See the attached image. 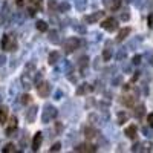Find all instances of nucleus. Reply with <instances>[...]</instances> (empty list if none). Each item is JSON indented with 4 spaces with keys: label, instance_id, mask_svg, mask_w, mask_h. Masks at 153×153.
<instances>
[{
    "label": "nucleus",
    "instance_id": "2",
    "mask_svg": "<svg viewBox=\"0 0 153 153\" xmlns=\"http://www.w3.org/2000/svg\"><path fill=\"white\" fill-rule=\"evenodd\" d=\"M78 45H80L78 38H69V40L65 43V52H66V54L74 52V51H75L76 48H78Z\"/></svg>",
    "mask_w": 153,
    "mask_h": 153
},
{
    "label": "nucleus",
    "instance_id": "12",
    "mask_svg": "<svg viewBox=\"0 0 153 153\" xmlns=\"http://www.w3.org/2000/svg\"><path fill=\"white\" fill-rule=\"evenodd\" d=\"M16 127H17V118H16V117H12V118H11V121H9L8 129H6V135H11L12 132L16 130Z\"/></svg>",
    "mask_w": 153,
    "mask_h": 153
},
{
    "label": "nucleus",
    "instance_id": "21",
    "mask_svg": "<svg viewBox=\"0 0 153 153\" xmlns=\"http://www.w3.org/2000/svg\"><path fill=\"white\" fill-rule=\"evenodd\" d=\"M110 57H112V51H110L109 48H106V49H104V52H103V58H104L106 61H109Z\"/></svg>",
    "mask_w": 153,
    "mask_h": 153
},
{
    "label": "nucleus",
    "instance_id": "19",
    "mask_svg": "<svg viewBox=\"0 0 153 153\" xmlns=\"http://www.w3.org/2000/svg\"><path fill=\"white\" fill-rule=\"evenodd\" d=\"M2 152H5V153H9V152H16V146H14V144H6V146L2 149Z\"/></svg>",
    "mask_w": 153,
    "mask_h": 153
},
{
    "label": "nucleus",
    "instance_id": "5",
    "mask_svg": "<svg viewBox=\"0 0 153 153\" xmlns=\"http://www.w3.org/2000/svg\"><path fill=\"white\" fill-rule=\"evenodd\" d=\"M98 150L97 146L94 144H80L78 147H75V152H89V153H95Z\"/></svg>",
    "mask_w": 153,
    "mask_h": 153
},
{
    "label": "nucleus",
    "instance_id": "26",
    "mask_svg": "<svg viewBox=\"0 0 153 153\" xmlns=\"http://www.w3.org/2000/svg\"><path fill=\"white\" fill-rule=\"evenodd\" d=\"M132 61L135 63V65H139V63H141V55H135Z\"/></svg>",
    "mask_w": 153,
    "mask_h": 153
},
{
    "label": "nucleus",
    "instance_id": "13",
    "mask_svg": "<svg viewBox=\"0 0 153 153\" xmlns=\"http://www.w3.org/2000/svg\"><path fill=\"white\" fill-rule=\"evenodd\" d=\"M121 103L126 104V106H129V107H132L136 103V98H133V97H123L121 98Z\"/></svg>",
    "mask_w": 153,
    "mask_h": 153
},
{
    "label": "nucleus",
    "instance_id": "9",
    "mask_svg": "<svg viewBox=\"0 0 153 153\" xmlns=\"http://www.w3.org/2000/svg\"><path fill=\"white\" fill-rule=\"evenodd\" d=\"M55 117H57V110H55L54 107H48L46 112H45V115H43V121L46 123L48 118H49V120H54Z\"/></svg>",
    "mask_w": 153,
    "mask_h": 153
},
{
    "label": "nucleus",
    "instance_id": "14",
    "mask_svg": "<svg viewBox=\"0 0 153 153\" xmlns=\"http://www.w3.org/2000/svg\"><path fill=\"white\" fill-rule=\"evenodd\" d=\"M8 120V107H0V124H5Z\"/></svg>",
    "mask_w": 153,
    "mask_h": 153
},
{
    "label": "nucleus",
    "instance_id": "28",
    "mask_svg": "<svg viewBox=\"0 0 153 153\" xmlns=\"http://www.w3.org/2000/svg\"><path fill=\"white\" fill-rule=\"evenodd\" d=\"M16 3H17V6H20V8H22V6H25V0H17Z\"/></svg>",
    "mask_w": 153,
    "mask_h": 153
},
{
    "label": "nucleus",
    "instance_id": "24",
    "mask_svg": "<svg viewBox=\"0 0 153 153\" xmlns=\"http://www.w3.org/2000/svg\"><path fill=\"white\" fill-rule=\"evenodd\" d=\"M20 101H22V104H28L29 101H31V97H29V95H23Z\"/></svg>",
    "mask_w": 153,
    "mask_h": 153
},
{
    "label": "nucleus",
    "instance_id": "15",
    "mask_svg": "<svg viewBox=\"0 0 153 153\" xmlns=\"http://www.w3.org/2000/svg\"><path fill=\"white\" fill-rule=\"evenodd\" d=\"M121 3H123V0H112V3H109L110 11H118L121 8Z\"/></svg>",
    "mask_w": 153,
    "mask_h": 153
},
{
    "label": "nucleus",
    "instance_id": "1",
    "mask_svg": "<svg viewBox=\"0 0 153 153\" xmlns=\"http://www.w3.org/2000/svg\"><path fill=\"white\" fill-rule=\"evenodd\" d=\"M2 48L5 49V51H16V48H17V43L12 40V38L9 37V35H5L3 38H2Z\"/></svg>",
    "mask_w": 153,
    "mask_h": 153
},
{
    "label": "nucleus",
    "instance_id": "3",
    "mask_svg": "<svg viewBox=\"0 0 153 153\" xmlns=\"http://www.w3.org/2000/svg\"><path fill=\"white\" fill-rule=\"evenodd\" d=\"M37 92H38V95L40 97H48L49 95V92H51V86H49V83H46V81H42L40 84H37Z\"/></svg>",
    "mask_w": 153,
    "mask_h": 153
},
{
    "label": "nucleus",
    "instance_id": "6",
    "mask_svg": "<svg viewBox=\"0 0 153 153\" xmlns=\"http://www.w3.org/2000/svg\"><path fill=\"white\" fill-rule=\"evenodd\" d=\"M42 139H43L42 133H40V132H37L35 136H34V139H32V150H34V152H37L38 149H40V146H42Z\"/></svg>",
    "mask_w": 153,
    "mask_h": 153
},
{
    "label": "nucleus",
    "instance_id": "17",
    "mask_svg": "<svg viewBox=\"0 0 153 153\" xmlns=\"http://www.w3.org/2000/svg\"><path fill=\"white\" fill-rule=\"evenodd\" d=\"M103 14H104V12H101V11H98V12H95L94 16H89V17H87L86 20H87V22H91V23H92V22H97L98 19H101V17H103Z\"/></svg>",
    "mask_w": 153,
    "mask_h": 153
},
{
    "label": "nucleus",
    "instance_id": "25",
    "mask_svg": "<svg viewBox=\"0 0 153 153\" xmlns=\"http://www.w3.org/2000/svg\"><path fill=\"white\" fill-rule=\"evenodd\" d=\"M61 150V144L60 143H57V144H54L52 147H51V152H60Z\"/></svg>",
    "mask_w": 153,
    "mask_h": 153
},
{
    "label": "nucleus",
    "instance_id": "23",
    "mask_svg": "<svg viewBox=\"0 0 153 153\" xmlns=\"http://www.w3.org/2000/svg\"><path fill=\"white\" fill-rule=\"evenodd\" d=\"M35 112H37V107H32V109L29 110V113H28V120H29V121H34V115H35Z\"/></svg>",
    "mask_w": 153,
    "mask_h": 153
},
{
    "label": "nucleus",
    "instance_id": "11",
    "mask_svg": "<svg viewBox=\"0 0 153 153\" xmlns=\"http://www.w3.org/2000/svg\"><path fill=\"white\" fill-rule=\"evenodd\" d=\"M129 34H130V28H124L123 31H120V34H118V37H117V42H118V43H121L123 40H126Z\"/></svg>",
    "mask_w": 153,
    "mask_h": 153
},
{
    "label": "nucleus",
    "instance_id": "20",
    "mask_svg": "<svg viewBox=\"0 0 153 153\" xmlns=\"http://www.w3.org/2000/svg\"><path fill=\"white\" fill-rule=\"evenodd\" d=\"M133 113H135V117H143V113H144V106H138V107L133 110Z\"/></svg>",
    "mask_w": 153,
    "mask_h": 153
},
{
    "label": "nucleus",
    "instance_id": "16",
    "mask_svg": "<svg viewBox=\"0 0 153 153\" xmlns=\"http://www.w3.org/2000/svg\"><path fill=\"white\" fill-rule=\"evenodd\" d=\"M35 26H37V29L40 31V32H46V31H48V25H46V22H43V20H38Z\"/></svg>",
    "mask_w": 153,
    "mask_h": 153
},
{
    "label": "nucleus",
    "instance_id": "22",
    "mask_svg": "<svg viewBox=\"0 0 153 153\" xmlns=\"http://www.w3.org/2000/svg\"><path fill=\"white\" fill-rule=\"evenodd\" d=\"M126 120H127V113H124V112L118 113V123H120V124L126 123Z\"/></svg>",
    "mask_w": 153,
    "mask_h": 153
},
{
    "label": "nucleus",
    "instance_id": "18",
    "mask_svg": "<svg viewBox=\"0 0 153 153\" xmlns=\"http://www.w3.org/2000/svg\"><path fill=\"white\" fill-rule=\"evenodd\" d=\"M91 86H89V84H81L80 87H78V91H76V94H78V95H84L86 92H89V91H91Z\"/></svg>",
    "mask_w": 153,
    "mask_h": 153
},
{
    "label": "nucleus",
    "instance_id": "4",
    "mask_svg": "<svg viewBox=\"0 0 153 153\" xmlns=\"http://www.w3.org/2000/svg\"><path fill=\"white\" fill-rule=\"evenodd\" d=\"M101 26H103V29H106V31H115V29H117L118 28V25H117V20H115V19H106L103 23H101Z\"/></svg>",
    "mask_w": 153,
    "mask_h": 153
},
{
    "label": "nucleus",
    "instance_id": "7",
    "mask_svg": "<svg viewBox=\"0 0 153 153\" xmlns=\"http://www.w3.org/2000/svg\"><path fill=\"white\" fill-rule=\"evenodd\" d=\"M126 136L127 138H130V139H135L136 138V135H138V129H136V126H129V127H126Z\"/></svg>",
    "mask_w": 153,
    "mask_h": 153
},
{
    "label": "nucleus",
    "instance_id": "10",
    "mask_svg": "<svg viewBox=\"0 0 153 153\" xmlns=\"http://www.w3.org/2000/svg\"><path fill=\"white\" fill-rule=\"evenodd\" d=\"M58 58H60V54L57 52V51H52V52H49V55H48L49 65H55V63L58 61Z\"/></svg>",
    "mask_w": 153,
    "mask_h": 153
},
{
    "label": "nucleus",
    "instance_id": "30",
    "mask_svg": "<svg viewBox=\"0 0 153 153\" xmlns=\"http://www.w3.org/2000/svg\"><path fill=\"white\" fill-rule=\"evenodd\" d=\"M34 14H35V9L31 8V9H29V16H34Z\"/></svg>",
    "mask_w": 153,
    "mask_h": 153
},
{
    "label": "nucleus",
    "instance_id": "29",
    "mask_svg": "<svg viewBox=\"0 0 153 153\" xmlns=\"http://www.w3.org/2000/svg\"><path fill=\"white\" fill-rule=\"evenodd\" d=\"M152 22H153V17L149 16V26H150V28H152Z\"/></svg>",
    "mask_w": 153,
    "mask_h": 153
},
{
    "label": "nucleus",
    "instance_id": "27",
    "mask_svg": "<svg viewBox=\"0 0 153 153\" xmlns=\"http://www.w3.org/2000/svg\"><path fill=\"white\" fill-rule=\"evenodd\" d=\"M147 121H149V126H152V124H153V115H152V113H149V115H147Z\"/></svg>",
    "mask_w": 153,
    "mask_h": 153
},
{
    "label": "nucleus",
    "instance_id": "8",
    "mask_svg": "<svg viewBox=\"0 0 153 153\" xmlns=\"http://www.w3.org/2000/svg\"><path fill=\"white\" fill-rule=\"evenodd\" d=\"M97 135H98L97 129H94V127H91V126L84 127V136H86V139H94Z\"/></svg>",
    "mask_w": 153,
    "mask_h": 153
}]
</instances>
